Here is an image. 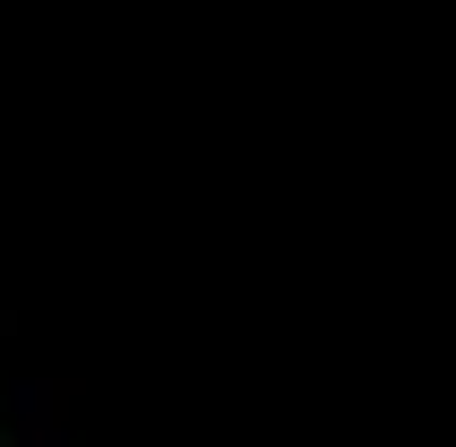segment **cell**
<instances>
[{"label":"cell","mask_w":456,"mask_h":447,"mask_svg":"<svg viewBox=\"0 0 456 447\" xmlns=\"http://www.w3.org/2000/svg\"><path fill=\"white\" fill-rule=\"evenodd\" d=\"M9 404H18V422H26V430H44V422H52V387H44V378L9 387Z\"/></svg>","instance_id":"obj_1"}]
</instances>
